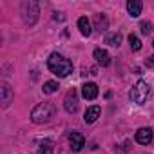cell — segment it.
Masks as SVG:
<instances>
[{"label": "cell", "mask_w": 154, "mask_h": 154, "mask_svg": "<svg viewBox=\"0 0 154 154\" xmlns=\"http://www.w3.org/2000/svg\"><path fill=\"white\" fill-rule=\"evenodd\" d=\"M53 149H54V143L51 140H40L36 154H53Z\"/></svg>", "instance_id": "cell-14"}, {"label": "cell", "mask_w": 154, "mask_h": 154, "mask_svg": "<svg viewBox=\"0 0 154 154\" xmlns=\"http://www.w3.org/2000/svg\"><path fill=\"white\" fill-rule=\"evenodd\" d=\"M129 44H131V49L132 51H140L141 49V40L136 35H129Z\"/></svg>", "instance_id": "cell-18"}, {"label": "cell", "mask_w": 154, "mask_h": 154, "mask_svg": "<svg viewBox=\"0 0 154 154\" xmlns=\"http://www.w3.org/2000/svg\"><path fill=\"white\" fill-rule=\"evenodd\" d=\"M69 143H71V149L74 150V152H78V150H82L84 149V145H85V138L80 134V132H69Z\"/></svg>", "instance_id": "cell-6"}, {"label": "cell", "mask_w": 154, "mask_h": 154, "mask_svg": "<svg viewBox=\"0 0 154 154\" xmlns=\"http://www.w3.org/2000/svg\"><path fill=\"white\" fill-rule=\"evenodd\" d=\"M136 141L140 145H149L152 141V129L150 127H141L136 131Z\"/></svg>", "instance_id": "cell-7"}, {"label": "cell", "mask_w": 154, "mask_h": 154, "mask_svg": "<svg viewBox=\"0 0 154 154\" xmlns=\"http://www.w3.org/2000/svg\"><path fill=\"white\" fill-rule=\"evenodd\" d=\"M100 112H102L100 105H91V107L85 111V114H84V122H85V123H94V122L98 120Z\"/></svg>", "instance_id": "cell-10"}, {"label": "cell", "mask_w": 154, "mask_h": 154, "mask_svg": "<svg viewBox=\"0 0 154 154\" xmlns=\"http://www.w3.org/2000/svg\"><path fill=\"white\" fill-rule=\"evenodd\" d=\"M145 63H147V65H149V67H154V56H149V58H147V62H145Z\"/></svg>", "instance_id": "cell-21"}, {"label": "cell", "mask_w": 154, "mask_h": 154, "mask_svg": "<svg viewBox=\"0 0 154 154\" xmlns=\"http://www.w3.org/2000/svg\"><path fill=\"white\" fill-rule=\"evenodd\" d=\"M105 44L107 45H112V47H118L122 44V35L120 33H111L105 36Z\"/></svg>", "instance_id": "cell-16"}, {"label": "cell", "mask_w": 154, "mask_h": 154, "mask_svg": "<svg viewBox=\"0 0 154 154\" xmlns=\"http://www.w3.org/2000/svg\"><path fill=\"white\" fill-rule=\"evenodd\" d=\"M53 18H54V20H63L65 17H63L62 13H53Z\"/></svg>", "instance_id": "cell-20"}, {"label": "cell", "mask_w": 154, "mask_h": 154, "mask_svg": "<svg viewBox=\"0 0 154 154\" xmlns=\"http://www.w3.org/2000/svg\"><path fill=\"white\" fill-rule=\"evenodd\" d=\"M47 67L58 78H65L72 72V62L60 53H51V56L47 58Z\"/></svg>", "instance_id": "cell-1"}, {"label": "cell", "mask_w": 154, "mask_h": 154, "mask_svg": "<svg viewBox=\"0 0 154 154\" xmlns=\"http://www.w3.org/2000/svg\"><path fill=\"white\" fill-rule=\"evenodd\" d=\"M140 31L147 36V35H150V31H152V24L150 22H141L140 24Z\"/></svg>", "instance_id": "cell-19"}, {"label": "cell", "mask_w": 154, "mask_h": 154, "mask_svg": "<svg viewBox=\"0 0 154 154\" xmlns=\"http://www.w3.org/2000/svg\"><path fill=\"white\" fill-rule=\"evenodd\" d=\"M54 114H56L54 103H51V102H42V103H38V105L31 111V122L42 125V123H47Z\"/></svg>", "instance_id": "cell-2"}, {"label": "cell", "mask_w": 154, "mask_h": 154, "mask_svg": "<svg viewBox=\"0 0 154 154\" xmlns=\"http://www.w3.org/2000/svg\"><path fill=\"white\" fill-rule=\"evenodd\" d=\"M78 29H80V33L84 36H91L93 29H91V22L87 20V17H80L78 18Z\"/></svg>", "instance_id": "cell-13"}, {"label": "cell", "mask_w": 154, "mask_h": 154, "mask_svg": "<svg viewBox=\"0 0 154 154\" xmlns=\"http://www.w3.org/2000/svg\"><path fill=\"white\" fill-rule=\"evenodd\" d=\"M152 45H154V44H152Z\"/></svg>", "instance_id": "cell-22"}, {"label": "cell", "mask_w": 154, "mask_h": 154, "mask_svg": "<svg viewBox=\"0 0 154 154\" xmlns=\"http://www.w3.org/2000/svg\"><path fill=\"white\" fill-rule=\"evenodd\" d=\"M63 107L67 112H76L78 111V93H76V89H69L67 94H65V100H63Z\"/></svg>", "instance_id": "cell-5"}, {"label": "cell", "mask_w": 154, "mask_h": 154, "mask_svg": "<svg viewBox=\"0 0 154 154\" xmlns=\"http://www.w3.org/2000/svg\"><path fill=\"white\" fill-rule=\"evenodd\" d=\"M13 100V89L8 84H2L0 87V102H2V107H8Z\"/></svg>", "instance_id": "cell-9"}, {"label": "cell", "mask_w": 154, "mask_h": 154, "mask_svg": "<svg viewBox=\"0 0 154 154\" xmlns=\"http://www.w3.org/2000/svg\"><path fill=\"white\" fill-rule=\"evenodd\" d=\"M38 13H40V9H38V4L35 2V0L24 2V6H22V18H24V22L27 26H35L36 24Z\"/></svg>", "instance_id": "cell-4"}, {"label": "cell", "mask_w": 154, "mask_h": 154, "mask_svg": "<svg viewBox=\"0 0 154 154\" xmlns=\"http://www.w3.org/2000/svg\"><path fill=\"white\" fill-rule=\"evenodd\" d=\"M94 27L102 33V31H107L109 29V20L105 15H96L94 17Z\"/></svg>", "instance_id": "cell-15"}, {"label": "cell", "mask_w": 154, "mask_h": 154, "mask_svg": "<svg viewBox=\"0 0 154 154\" xmlns=\"http://www.w3.org/2000/svg\"><path fill=\"white\" fill-rule=\"evenodd\" d=\"M82 96H84L85 100H94V98L98 96V85L93 84V82L84 84V85H82Z\"/></svg>", "instance_id": "cell-8"}, {"label": "cell", "mask_w": 154, "mask_h": 154, "mask_svg": "<svg viewBox=\"0 0 154 154\" xmlns=\"http://www.w3.org/2000/svg\"><path fill=\"white\" fill-rule=\"evenodd\" d=\"M94 58H96V62L102 65V67H107L109 63H111V56H109V53L105 51V49H94Z\"/></svg>", "instance_id": "cell-12"}, {"label": "cell", "mask_w": 154, "mask_h": 154, "mask_svg": "<svg viewBox=\"0 0 154 154\" xmlns=\"http://www.w3.org/2000/svg\"><path fill=\"white\" fill-rule=\"evenodd\" d=\"M42 91H44V94H53V93H56V91H58V82H54V80L45 82L44 87H42Z\"/></svg>", "instance_id": "cell-17"}, {"label": "cell", "mask_w": 154, "mask_h": 154, "mask_svg": "<svg viewBox=\"0 0 154 154\" xmlns=\"http://www.w3.org/2000/svg\"><path fill=\"white\" fill-rule=\"evenodd\" d=\"M149 96H150V87H149V84L143 82V80H140V82L129 91L131 102H134V103H138V105H143V103L149 100Z\"/></svg>", "instance_id": "cell-3"}, {"label": "cell", "mask_w": 154, "mask_h": 154, "mask_svg": "<svg viewBox=\"0 0 154 154\" xmlns=\"http://www.w3.org/2000/svg\"><path fill=\"white\" fill-rule=\"evenodd\" d=\"M141 9H143V4L140 2V0H129L127 2V11L132 18H138L141 15Z\"/></svg>", "instance_id": "cell-11"}]
</instances>
